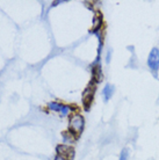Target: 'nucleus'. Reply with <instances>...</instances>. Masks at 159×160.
Returning <instances> with one entry per match:
<instances>
[{
    "label": "nucleus",
    "mask_w": 159,
    "mask_h": 160,
    "mask_svg": "<svg viewBox=\"0 0 159 160\" xmlns=\"http://www.w3.org/2000/svg\"><path fill=\"white\" fill-rule=\"evenodd\" d=\"M84 125H85L84 117L79 114H73L70 116V121H69V132L74 138H77L83 132Z\"/></svg>",
    "instance_id": "1"
},
{
    "label": "nucleus",
    "mask_w": 159,
    "mask_h": 160,
    "mask_svg": "<svg viewBox=\"0 0 159 160\" xmlns=\"http://www.w3.org/2000/svg\"><path fill=\"white\" fill-rule=\"evenodd\" d=\"M95 91H96V85L94 81H91V82L87 85V87L85 88V91H84L83 103H84V108L86 109V110H88L90 107L92 106V102H93V99H94Z\"/></svg>",
    "instance_id": "2"
},
{
    "label": "nucleus",
    "mask_w": 159,
    "mask_h": 160,
    "mask_svg": "<svg viewBox=\"0 0 159 160\" xmlns=\"http://www.w3.org/2000/svg\"><path fill=\"white\" fill-rule=\"evenodd\" d=\"M147 65L152 72L157 74V71L159 70V49L153 48L147 57Z\"/></svg>",
    "instance_id": "3"
},
{
    "label": "nucleus",
    "mask_w": 159,
    "mask_h": 160,
    "mask_svg": "<svg viewBox=\"0 0 159 160\" xmlns=\"http://www.w3.org/2000/svg\"><path fill=\"white\" fill-rule=\"evenodd\" d=\"M56 150H57V153H58L59 156H63V157H65V158H68V159H71L72 157H73V154H74L73 148H71V146H69V145H66V144L58 145Z\"/></svg>",
    "instance_id": "4"
},
{
    "label": "nucleus",
    "mask_w": 159,
    "mask_h": 160,
    "mask_svg": "<svg viewBox=\"0 0 159 160\" xmlns=\"http://www.w3.org/2000/svg\"><path fill=\"white\" fill-rule=\"evenodd\" d=\"M101 26H102V15L100 12H96L93 19V28L91 29V32H96L101 28Z\"/></svg>",
    "instance_id": "5"
},
{
    "label": "nucleus",
    "mask_w": 159,
    "mask_h": 160,
    "mask_svg": "<svg viewBox=\"0 0 159 160\" xmlns=\"http://www.w3.org/2000/svg\"><path fill=\"white\" fill-rule=\"evenodd\" d=\"M104 78V74H102V71H101V66L99 65V63H96L93 68V81L94 82H100Z\"/></svg>",
    "instance_id": "6"
},
{
    "label": "nucleus",
    "mask_w": 159,
    "mask_h": 160,
    "mask_svg": "<svg viewBox=\"0 0 159 160\" xmlns=\"http://www.w3.org/2000/svg\"><path fill=\"white\" fill-rule=\"evenodd\" d=\"M113 93H114V87H113L111 85L107 84L106 85V87L104 88V95H105L106 101H108L111 96H113Z\"/></svg>",
    "instance_id": "7"
},
{
    "label": "nucleus",
    "mask_w": 159,
    "mask_h": 160,
    "mask_svg": "<svg viewBox=\"0 0 159 160\" xmlns=\"http://www.w3.org/2000/svg\"><path fill=\"white\" fill-rule=\"evenodd\" d=\"M49 109H51L54 112H60V108H62V104L57 103V102H50L48 104Z\"/></svg>",
    "instance_id": "8"
},
{
    "label": "nucleus",
    "mask_w": 159,
    "mask_h": 160,
    "mask_svg": "<svg viewBox=\"0 0 159 160\" xmlns=\"http://www.w3.org/2000/svg\"><path fill=\"white\" fill-rule=\"evenodd\" d=\"M71 112V108H70V106H65V104H62V108H60V114L63 115V116H66L69 115Z\"/></svg>",
    "instance_id": "9"
},
{
    "label": "nucleus",
    "mask_w": 159,
    "mask_h": 160,
    "mask_svg": "<svg viewBox=\"0 0 159 160\" xmlns=\"http://www.w3.org/2000/svg\"><path fill=\"white\" fill-rule=\"evenodd\" d=\"M128 158H129V150L128 148H123L119 160H128Z\"/></svg>",
    "instance_id": "10"
},
{
    "label": "nucleus",
    "mask_w": 159,
    "mask_h": 160,
    "mask_svg": "<svg viewBox=\"0 0 159 160\" xmlns=\"http://www.w3.org/2000/svg\"><path fill=\"white\" fill-rule=\"evenodd\" d=\"M55 160H70V159H68V158H65V157H63V156L57 154V156H56V158H55Z\"/></svg>",
    "instance_id": "11"
}]
</instances>
